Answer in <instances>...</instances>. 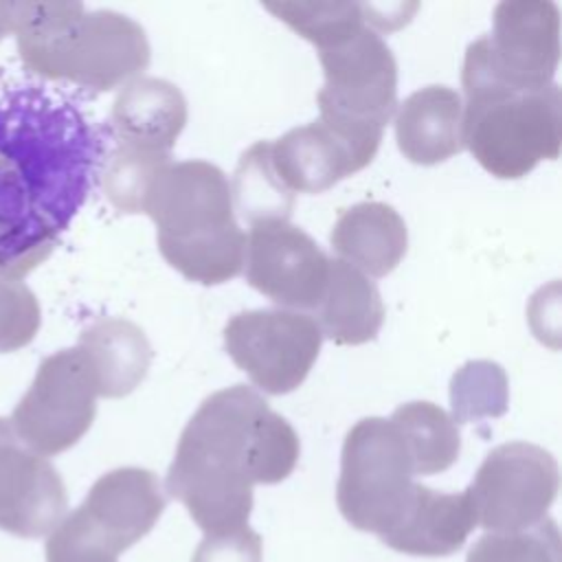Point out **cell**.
Segmentation results:
<instances>
[{
	"label": "cell",
	"mask_w": 562,
	"mask_h": 562,
	"mask_svg": "<svg viewBox=\"0 0 562 562\" xmlns=\"http://www.w3.org/2000/svg\"><path fill=\"white\" fill-rule=\"evenodd\" d=\"M474 527L465 492L446 494L417 483L404 516L380 540L400 553L437 558L457 553Z\"/></svg>",
	"instance_id": "cell-16"
},
{
	"label": "cell",
	"mask_w": 562,
	"mask_h": 562,
	"mask_svg": "<svg viewBox=\"0 0 562 562\" xmlns=\"http://www.w3.org/2000/svg\"><path fill=\"white\" fill-rule=\"evenodd\" d=\"M169 162V151L119 143L108 156L101 173L105 198L121 213H143L145 195L154 176Z\"/></svg>",
	"instance_id": "cell-24"
},
{
	"label": "cell",
	"mask_w": 562,
	"mask_h": 562,
	"mask_svg": "<svg viewBox=\"0 0 562 562\" xmlns=\"http://www.w3.org/2000/svg\"><path fill=\"white\" fill-rule=\"evenodd\" d=\"M13 15H15V2L0 0V40L13 33Z\"/></svg>",
	"instance_id": "cell-31"
},
{
	"label": "cell",
	"mask_w": 562,
	"mask_h": 562,
	"mask_svg": "<svg viewBox=\"0 0 562 562\" xmlns=\"http://www.w3.org/2000/svg\"><path fill=\"white\" fill-rule=\"evenodd\" d=\"M325 83L316 94L321 121L371 162L384 125L397 110V64L371 24L321 48Z\"/></svg>",
	"instance_id": "cell-6"
},
{
	"label": "cell",
	"mask_w": 562,
	"mask_h": 562,
	"mask_svg": "<svg viewBox=\"0 0 562 562\" xmlns=\"http://www.w3.org/2000/svg\"><path fill=\"white\" fill-rule=\"evenodd\" d=\"M294 428L250 386L211 393L187 422L167 492L204 533L233 531L252 512V487L288 479L299 461Z\"/></svg>",
	"instance_id": "cell-2"
},
{
	"label": "cell",
	"mask_w": 562,
	"mask_h": 562,
	"mask_svg": "<svg viewBox=\"0 0 562 562\" xmlns=\"http://www.w3.org/2000/svg\"><path fill=\"white\" fill-rule=\"evenodd\" d=\"M46 562H119L116 553L75 509L48 533Z\"/></svg>",
	"instance_id": "cell-29"
},
{
	"label": "cell",
	"mask_w": 562,
	"mask_h": 562,
	"mask_svg": "<svg viewBox=\"0 0 562 562\" xmlns=\"http://www.w3.org/2000/svg\"><path fill=\"white\" fill-rule=\"evenodd\" d=\"M68 494L48 459L24 448L15 432L0 437V529L20 538L48 536L66 516Z\"/></svg>",
	"instance_id": "cell-13"
},
{
	"label": "cell",
	"mask_w": 562,
	"mask_h": 562,
	"mask_svg": "<svg viewBox=\"0 0 562 562\" xmlns=\"http://www.w3.org/2000/svg\"><path fill=\"white\" fill-rule=\"evenodd\" d=\"M391 422L406 441L415 474H439L459 459V428L441 406L432 402H408L393 411Z\"/></svg>",
	"instance_id": "cell-22"
},
{
	"label": "cell",
	"mask_w": 562,
	"mask_h": 562,
	"mask_svg": "<svg viewBox=\"0 0 562 562\" xmlns=\"http://www.w3.org/2000/svg\"><path fill=\"white\" fill-rule=\"evenodd\" d=\"M77 347L88 360L97 395L101 397L130 395L145 380L151 364V347L145 331L119 316L99 318L88 325Z\"/></svg>",
	"instance_id": "cell-20"
},
{
	"label": "cell",
	"mask_w": 562,
	"mask_h": 562,
	"mask_svg": "<svg viewBox=\"0 0 562 562\" xmlns=\"http://www.w3.org/2000/svg\"><path fill=\"white\" fill-rule=\"evenodd\" d=\"M261 536L244 525L233 531L206 533L198 544L191 562H261Z\"/></svg>",
	"instance_id": "cell-30"
},
{
	"label": "cell",
	"mask_w": 562,
	"mask_h": 562,
	"mask_svg": "<svg viewBox=\"0 0 562 562\" xmlns=\"http://www.w3.org/2000/svg\"><path fill=\"white\" fill-rule=\"evenodd\" d=\"M560 474L551 452L509 441L487 452L465 490L476 525L487 531H520L547 518Z\"/></svg>",
	"instance_id": "cell-9"
},
{
	"label": "cell",
	"mask_w": 562,
	"mask_h": 562,
	"mask_svg": "<svg viewBox=\"0 0 562 562\" xmlns=\"http://www.w3.org/2000/svg\"><path fill=\"white\" fill-rule=\"evenodd\" d=\"M97 386L79 347L44 358L11 415L18 441L40 457L72 448L97 415Z\"/></svg>",
	"instance_id": "cell-8"
},
{
	"label": "cell",
	"mask_w": 562,
	"mask_h": 562,
	"mask_svg": "<svg viewBox=\"0 0 562 562\" xmlns=\"http://www.w3.org/2000/svg\"><path fill=\"white\" fill-rule=\"evenodd\" d=\"M112 130L119 143L171 151L187 123V99L160 77H136L112 103Z\"/></svg>",
	"instance_id": "cell-18"
},
{
	"label": "cell",
	"mask_w": 562,
	"mask_h": 562,
	"mask_svg": "<svg viewBox=\"0 0 562 562\" xmlns=\"http://www.w3.org/2000/svg\"><path fill=\"white\" fill-rule=\"evenodd\" d=\"M415 468L397 426L364 417L345 437L336 501L342 518L382 538L404 516L415 492Z\"/></svg>",
	"instance_id": "cell-7"
},
{
	"label": "cell",
	"mask_w": 562,
	"mask_h": 562,
	"mask_svg": "<svg viewBox=\"0 0 562 562\" xmlns=\"http://www.w3.org/2000/svg\"><path fill=\"white\" fill-rule=\"evenodd\" d=\"M167 501L158 476L145 468H116L99 476L77 512L119 555L158 522Z\"/></svg>",
	"instance_id": "cell-14"
},
{
	"label": "cell",
	"mask_w": 562,
	"mask_h": 562,
	"mask_svg": "<svg viewBox=\"0 0 562 562\" xmlns=\"http://www.w3.org/2000/svg\"><path fill=\"white\" fill-rule=\"evenodd\" d=\"M463 147L496 178H522L540 160H553L562 145V92L555 83L518 92L498 83L485 66L465 55Z\"/></svg>",
	"instance_id": "cell-5"
},
{
	"label": "cell",
	"mask_w": 562,
	"mask_h": 562,
	"mask_svg": "<svg viewBox=\"0 0 562 562\" xmlns=\"http://www.w3.org/2000/svg\"><path fill=\"white\" fill-rule=\"evenodd\" d=\"M400 151L417 165H437L463 149V99L448 86L408 94L395 112Z\"/></svg>",
	"instance_id": "cell-17"
},
{
	"label": "cell",
	"mask_w": 562,
	"mask_h": 562,
	"mask_svg": "<svg viewBox=\"0 0 562 562\" xmlns=\"http://www.w3.org/2000/svg\"><path fill=\"white\" fill-rule=\"evenodd\" d=\"M103 143L83 112L40 88L0 97V277L22 279L86 202Z\"/></svg>",
	"instance_id": "cell-1"
},
{
	"label": "cell",
	"mask_w": 562,
	"mask_h": 562,
	"mask_svg": "<svg viewBox=\"0 0 562 562\" xmlns=\"http://www.w3.org/2000/svg\"><path fill=\"white\" fill-rule=\"evenodd\" d=\"M270 162L292 193H323L369 165L347 138L321 119L272 140Z\"/></svg>",
	"instance_id": "cell-15"
},
{
	"label": "cell",
	"mask_w": 562,
	"mask_h": 562,
	"mask_svg": "<svg viewBox=\"0 0 562 562\" xmlns=\"http://www.w3.org/2000/svg\"><path fill=\"white\" fill-rule=\"evenodd\" d=\"M40 323L42 312L33 290L18 279L0 277V353L26 347Z\"/></svg>",
	"instance_id": "cell-28"
},
{
	"label": "cell",
	"mask_w": 562,
	"mask_h": 562,
	"mask_svg": "<svg viewBox=\"0 0 562 562\" xmlns=\"http://www.w3.org/2000/svg\"><path fill=\"white\" fill-rule=\"evenodd\" d=\"M13 35L31 72L99 92L136 79L151 57L138 22L81 2H15Z\"/></svg>",
	"instance_id": "cell-3"
},
{
	"label": "cell",
	"mask_w": 562,
	"mask_h": 562,
	"mask_svg": "<svg viewBox=\"0 0 562 562\" xmlns=\"http://www.w3.org/2000/svg\"><path fill=\"white\" fill-rule=\"evenodd\" d=\"M323 334L314 316L296 310H246L224 327V347L233 362L270 395L301 386L318 358Z\"/></svg>",
	"instance_id": "cell-10"
},
{
	"label": "cell",
	"mask_w": 562,
	"mask_h": 562,
	"mask_svg": "<svg viewBox=\"0 0 562 562\" xmlns=\"http://www.w3.org/2000/svg\"><path fill=\"white\" fill-rule=\"evenodd\" d=\"M492 77L518 92L553 83L560 61V9L551 0H505L490 35L472 42Z\"/></svg>",
	"instance_id": "cell-11"
},
{
	"label": "cell",
	"mask_w": 562,
	"mask_h": 562,
	"mask_svg": "<svg viewBox=\"0 0 562 562\" xmlns=\"http://www.w3.org/2000/svg\"><path fill=\"white\" fill-rule=\"evenodd\" d=\"M450 406L454 424L494 419L507 413L509 380L492 360H470L450 380Z\"/></svg>",
	"instance_id": "cell-26"
},
{
	"label": "cell",
	"mask_w": 562,
	"mask_h": 562,
	"mask_svg": "<svg viewBox=\"0 0 562 562\" xmlns=\"http://www.w3.org/2000/svg\"><path fill=\"white\" fill-rule=\"evenodd\" d=\"M233 209L252 226L268 220H288L294 209V193L277 178L270 162V140L250 145L237 162L233 184Z\"/></svg>",
	"instance_id": "cell-23"
},
{
	"label": "cell",
	"mask_w": 562,
	"mask_h": 562,
	"mask_svg": "<svg viewBox=\"0 0 562 562\" xmlns=\"http://www.w3.org/2000/svg\"><path fill=\"white\" fill-rule=\"evenodd\" d=\"M465 562H562L560 529L547 516L520 531H487L472 544Z\"/></svg>",
	"instance_id": "cell-27"
},
{
	"label": "cell",
	"mask_w": 562,
	"mask_h": 562,
	"mask_svg": "<svg viewBox=\"0 0 562 562\" xmlns=\"http://www.w3.org/2000/svg\"><path fill=\"white\" fill-rule=\"evenodd\" d=\"M314 321L323 338L336 345H362L378 336L384 303L367 274L342 259H329V279Z\"/></svg>",
	"instance_id": "cell-21"
},
{
	"label": "cell",
	"mask_w": 562,
	"mask_h": 562,
	"mask_svg": "<svg viewBox=\"0 0 562 562\" xmlns=\"http://www.w3.org/2000/svg\"><path fill=\"white\" fill-rule=\"evenodd\" d=\"M143 213L158 228V250L189 281L224 283L244 270L246 233L224 171L206 160L165 165L151 180Z\"/></svg>",
	"instance_id": "cell-4"
},
{
	"label": "cell",
	"mask_w": 562,
	"mask_h": 562,
	"mask_svg": "<svg viewBox=\"0 0 562 562\" xmlns=\"http://www.w3.org/2000/svg\"><path fill=\"white\" fill-rule=\"evenodd\" d=\"M329 241L338 255L336 259L367 277H384L406 255L408 231L391 204L360 202L338 215Z\"/></svg>",
	"instance_id": "cell-19"
},
{
	"label": "cell",
	"mask_w": 562,
	"mask_h": 562,
	"mask_svg": "<svg viewBox=\"0 0 562 562\" xmlns=\"http://www.w3.org/2000/svg\"><path fill=\"white\" fill-rule=\"evenodd\" d=\"M246 281L283 310H316L329 279V257L288 220L250 226Z\"/></svg>",
	"instance_id": "cell-12"
},
{
	"label": "cell",
	"mask_w": 562,
	"mask_h": 562,
	"mask_svg": "<svg viewBox=\"0 0 562 562\" xmlns=\"http://www.w3.org/2000/svg\"><path fill=\"white\" fill-rule=\"evenodd\" d=\"M274 18L285 22L318 50L360 31L367 20V4L358 2H263Z\"/></svg>",
	"instance_id": "cell-25"
}]
</instances>
